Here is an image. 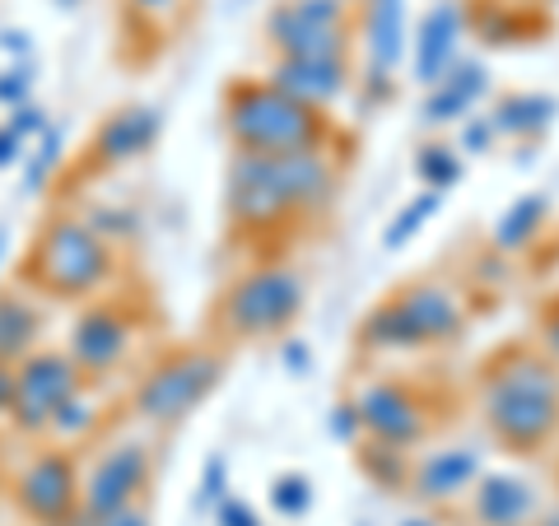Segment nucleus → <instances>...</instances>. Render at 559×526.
I'll return each mask as SVG.
<instances>
[{"label":"nucleus","mask_w":559,"mask_h":526,"mask_svg":"<svg viewBox=\"0 0 559 526\" xmlns=\"http://www.w3.org/2000/svg\"><path fill=\"white\" fill-rule=\"evenodd\" d=\"M345 159L336 145L304 154H229L224 219L238 238H280L289 224L318 219L341 196Z\"/></svg>","instance_id":"obj_1"},{"label":"nucleus","mask_w":559,"mask_h":526,"mask_svg":"<svg viewBox=\"0 0 559 526\" xmlns=\"http://www.w3.org/2000/svg\"><path fill=\"white\" fill-rule=\"evenodd\" d=\"M480 415L513 457H536L559 433V359L540 345H509L480 373Z\"/></svg>","instance_id":"obj_2"},{"label":"nucleus","mask_w":559,"mask_h":526,"mask_svg":"<svg viewBox=\"0 0 559 526\" xmlns=\"http://www.w3.org/2000/svg\"><path fill=\"white\" fill-rule=\"evenodd\" d=\"M224 140L234 154H304L336 145V121L322 108H308L266 75L229 80L219 103Z\"/></svg>","instance_id":"obj_3"},{"label":"nucleus","mask_w":559,"mask_h":526,"mask_svg":"<svg viewBox=\"0 0 559 526\" xmlns=\"http://www.w3.org/2000/svg\"><path fill=\"white\" fill-rule=\"evenodd\" d=\"M20 279L38 289L43 298L90 303V298L108 294V285L117 279V248L84 215L57 210L33 234Z\"/></svg>","instance_id":"obj_4"},{"label":"nucleus","mask_w":559,"mask_h":526,"mask_svg":"<svg viewBox=\"0 0 559 526\" xmlns=\"http://www.w3.org/2000/svg\"><path fill=\"white\" fill-rule=\"evenodd\" d=\"M466 331V298L443 279H411L369 308L359 322V349L369 355H429Z\"/></svg>","instance_id":"obj_5"},{"label":"nucleus","mask_w":559,"mask_h":526,"mask_svg":"<svg viewBox=\"0 0 559 526\" xmlns=\"http://www.w3.org/2000/svg\"><path fill=\"white\" fill-rule=\"evenodd\" d=\"M304 303H308V285L299 266L285 256H266L224 285L215 303V331L234 345L280 340L304 318Z\"/></svg>","instance_id":"obj_6"},{"label":"nucleus","mask_w":559,"mask_h":526,"mask_svg":"<svg viewBox=\"0 0 559 526\" xmlns=\"http://www.w3.org/2000/svg\"><path fill=\"white\" fill-rule=\"evenodd\" d=\"M224 382V355L215 345H178L154 359L131 387V415L150 429H173L201 410Z\"/></svg>","instance_id":"obj_7"},{"label":"nucleus","mask_w":559,"mask_h":526,"mask_svg":"<svg viewBox=\"0 0 559 526\" xmlns=\"http://www.w3.org/2000/svg\"><path fill=\"white\" fill-rule=\"evenodd\" d=\"M261 38L271 57H349L355 0H275Z\"/></svg>","instance_id":"obj_8"},{"label":"nucleus","mask_w":559,"mask_h":526,"mask_svg":"<svg viewBox=\"0 0 559 526\" xmlns=\"http://www.w3.org/2000/svg\"><path fill=\"white\" fill-rule=\"evenodd\" d=\"M411 5L406 0H359L355 38L364 47V65L355 70V89L369 108L396 94V70L411 57Z\"/></svg>","instance_id":"obj_9"},{"label":"nucleus","mask_w":559,"mask_h":526,"mask_svg":"<svg viewBox=\"0 0 559 526\" xmlns=\"http://www.w3.org/2000/svg\"><path fill=\"white\" fill-rule=\"evenodd\" d=\"M75 359L66 349H33L24 363H14V401H10V429L20 438H47L51 419L70 396L84 387Z\"/></svg>","instance_id":"obj_10"},{"label":"nucleus","mask_w":559,"mask_h":526,"mask_svg":"<svg viewBox=\"0 0 559 526\" xmlns=\"http://www.w3.org/2000/svg\"><path fill=\"white\" fill-rule=\"evenodd\" d=\"M135 336H140L135 312L127 303H117V298L98 294L75 312V322H70L66 355L75 359V368L90 382H108V378H117L121 368H127L131 349H135Z\"/></svg>","instance_id":"obj_11"},{"label":"nucleus","mask_w":559,"mask_h":526,"mask_svg":"<svg viewBox=\"0 0 559 526\" xmlns=\"http://www.w3.org/2000/svg\"><path fill=\"white\" fill-rule=\"evenodd\" d=\"M80 485L84 466L75 447H38L14 476V507L33 526H75L80 522Z\"/></svg>","instance_id":"obj_12"},{"label":"nucleus","mask_w":559,"mask_h":526,"mask_svg":"<svg viewBox=\"0 0 559 526\" xmlns=\"http://www.w3.org/2000/svg\"><path fill=\"white\" fill-rule=\"evenodd\" d=\"M150 485H154V447L145 438H117V443L98 447L94 462L84 466L80 517H103L127 503L150 499Z\"/></svg>","instance_id":"obj_13"},{"label":"nucleus","mask_w":559,"mask_h":526,"mask_svg":"<svg viewBox=\"0 0 559 526\" xmlns=\"http://www.w3.org/2000/svg\"><path fill=\"white\" fill-rule=\"evenodd\" d=\"M359 410V429L369 443H388L401 452H419V443L433 429V410L429 401L419 396L415 382L406 378H373L349 396Z\"/></svg>","instance_id":"obj_14"},{"label":"nucleus","mask_w":559,"mask_h":526,"mask_svg":"<svg viewBox=\"0 0 559 526\" xmlns=\"http://www.w3.org/2000/svg\"><path fill=\"white\" fill-rule=\"evenodd\" d=\"M480 476H485V452L476 443H466V438H457V443L415 452L406 494L419 499L425 507H457L466 503V494L476 489Z\"/></svg>","instance_id":"obj_15"},{"label":"nucleus","mask_w":559,"mask_h":526,"mask_svg":"<svg viewBox=\"0 0 559 526\" xmlns=\"http://www.w3.org/2000/svg\"><path fill=\"white\" fill-rule=\"evenodd\" d=\"M466 5L462 0H433L411 28V80L419 89L439 84L452 65L462 61V38H466Z\"/></svg>","instance_id":"obj_16"},{"label":"nucleus","mask_w":559,"mask_h":526,"mask_svg":"<svg viewBox=\"0 0 559 526\" xmlns=\"http://www.w3.org/2000/svg\"><path fill=\"white\" fill-rule=\"evenodd\" d=\"M266 80L280 84L308 108L331 112L345 94H355V61L349 57H271Z\"/></svg>","instance_id":"obj_17"},{"label":"nucleus","mask_w":559,"mask_h":526,"mask_svg":"<svg viewBox=\"0 0 559 526\" xmlns=\"http://www.w3.org/2000/svg\"><path fill=\"white\" fill-rule=\"evenodd\" d=\"M466 507H471V522L476 526H536L540 522V489L532 476L522 470H489L476 480V489L466 494Z\"/></svg>","instance_id":"obj_18"},{"label":"nucleus","mask_w":559,"mask_h":526,"mask_svg":"<svg viewBox=\"0 0 559 526\" xmlns=\"http://www.w3.org/2000/svg\"><path fill=\"white\" fill-rule=\"evenodd\" d=\"M164 117L150 103H127L98 121V131L90 135V164L94 168H131L135 159L159 145Z\"/></svg>","instance_id":"obj_19"},{"label":"nucleus","mask_w":559,"mask_h":526,"mask_svg":"<svg viewBox=\"0 0 559 526\" xmlns=\"http://www.w3.org/2000/svg\"><path fill=\"white\" fill-rule=\"evenodd\" d=\"M485 98H489V65L480 57H462L439 84L425 89L419 121L425 127H462L471 112H480Z\"/></svg>","instance_id":"obj_20"},{"label":"nucleus","mask_w":559,"mask_h":526,"mask_svg":"<svg viewBox=\"0 0 559 526\" xmlns=\"http://www.w3.org/2000/svg\"><path fill=\"white\" fill-rule=\"evenodd\" d=\"M47 331V303L33 285H5L0 289V363H24L33 349H43Z\"/></svg>","instance_id":"obj_21"},{"label":"nucleus","mask_w":559,"mask_h":526,"mask_svg":"<svg viewBox=\"0 0 559 526\" xmlns=\"http://www.w3.org/2000/svg\"><path fill=\"white\" fill-rule=\"evenodd\" d=\"M559 117V98L540 94V89H509L503 98H495L489 121H495L499 140H513V145H532L540 140Z\"/></svg>","instance_id":"obj_22"},{"label":"nucleus","mask_w":559,"mask_h":526,"mask_svg":"<svg viewBox=\"0 0 559 526\" xmlns=\"http://www.w3.org/2000/svg\"><path fill=\"white\" fill-rule=\"evenodd\" d=\"M546 219H550V196L546 191H527V196H518L509 201L495 215V229H489V248L503 252V256H518V252H527L532 242L540 238V229H546Z\"/></svg>","instance_id":"obj_23"},{"label":"nucleus","mask_w":559,"mask_h":526,"mask_svg":"<svg viewBox=\"0 0 559 526\" xmlns=\"http://www.w3.org/2000/svg\"><path fill=\"white\" fill-rule=\"evenodd\" d=\"M98 425H103V401L94 392V382H84V387L57 410L47 438L51 443H61V447H80V443H90V438L98 433Z\"/></svg>","instance_id":"obj_24"},{"label":"nucleus","mask_w":559,"mask_h":526,"mask_svg":"<svg viewBox=\"0 0 559 526\" xmlns=\"http://www.w3.org/2000/svg\"><path fill=\"white\" fill-rule=\"evenodd\" d=\"M439 210H443V191L419 187L415 196L388 219V229H382V252H406L411 242L433 224V215H439Z\"/></svg>","instance_id":"obj_25"},{"label":"nucleus","mask_w":559,"mask_h":526,"mask_svg":"<svg viewBox=\"0 0 559 526\" xmlns=\"http://www.w3.org/2000/svg\"><path fill=\"white\" fill-rule=\"evenodd\" d=\"M411 457H415V452H401V447H388V443H369V438H359V443H355V462L364 470V480L378 485L382 494H396V489H406Z\"/></svg>","instance_id":"obj_26"},{"label":"nucleus","mask_w":559,"mask_h":526,"mask_svg":"<svg viewBox=\"0 0 559 526\" xmlns=\"http://www.w3.org/2000/svg\"><path fill=\"white\" fill-rule=\"evenodd\" d=\"M66 159V131L61 127H47L38 140L28 145L24 164H20V182H24V196H43L57 178V168Z\"/></svg>","instance_id":"obj_27"},{"label":"nucleus","mask_w":559,"mask_h":526,"mask_svg":"<svg viewBox=\"0 0 559 526\" xmlns=\"http://www.w3.org/2000/svg\"><path fill=\"white\" fill-rule=\"evenodd\" d=\"M462 172H466V159H462V150L457 145H443V140H429V145H419L415 154V178L419 187H429V191H448L462 182Z\"/></svg>","instance_id":"obj_28"},{"label":"nucleus","mask_w":559,"mask_h":526,"mask_svg":"<svg viewBox=\"0 0 559 526\" xmlns=\"http://www.w3.org/2000/svg\"><path fill=\"white\" fill-rule=\"evenodd\" d=\"M266 503L280 522H304L312 513V503H318V489H312L304 470H280L266 489Z\"/></svg>","instance_id":"obj_29"},{"label":"nucleus","mask_w":559,"mask_h":526,"mask_svg":"<svg viewBox=\"0 0 559 526\" xmlns=\"http://www.w3.org/2000/svg\"><path fill=\"white\" fill-rule=\"evenodd\" d=\"M224 499H229V457H224V452H210L205 466H201V476H197V494H191V507L215 517V507Z\"/></svg>","instance_id":"obj_30"},{"label":"nucleus","mask_w":559,"mask_h":526,"mask_svg":"<svg viewBox=\"0 0 559 526\" xmlns=\"http://www.w3.org/2000/svg\"><path fill=\"white\" fill-rule=\"evenodd\" d=\"M84 219L94 224V229L112 242V248H121L127 238H135V229H140V215L131 205H108V201H98V205H90V210H80Z\"/></svg>","instance_id":"obj_31"},{"label":"nucleus","mask_w":559,"mask_h":526,"mask_svg":"<svg viewBox=\"0 0 559 526\" xmlns=\"http://www.w3.org/2000/svg\"><path fill=\"white\" fill-rule=\"evenodd\" d=\"M495 145H499V131H495V121H489V112H471L457 127V150L471 154V159H476V154H489Z\"/></svg>","instance_id":"obj_32"},{"label":"nucleus","mask_w":559,"mask_h":526,"mask_svg":"<svg viewBox=\"0 0 559 526\" xmlns=\"http://www.w3.org/2000/svg\"><path fill=\"white\" fill-rule=\"evenodd\" d=\"M33 61H14L0 70V108H14V103H28L33 98Z\"/></svg>","instance_id":"obj_33"},{"label":"nucleus","mask_w":559,"mask_h":526,"mask_svg":"<svg viewBox=\"0 0 559 526\" xmlns=\"http://www.w3.org/2000/svg\"><path fill=\"white\" fill-rule=\"evenodd\" d=\"M326 429H331V438L336 443H345V447H355L359 438H364V429H359V410H355V401H336V406L326 410Z\"/></svg>","instance_id":"obj_34"},{"label":"nucleus","mask_w":559,"mask_h":526,"mask_svg":"<svg viewBox=\"0 0 559 526\" xmlns=\"http://www.w3.org/2000/svg\"><path fill=\"white\" fill-rule=\"evenodd\" d=\"M5 127H14V131H20L24 140H28V145H33V140H38L47 127H51V121H47V108H43V103H14V108H10V117H5Z\"/></svg>","instance_id":"obj_35"},{"label":"nucleus","mask_w":559,"mask_h":526,"mask_svg":"<svg viewBox=\"0 0 559 526\" xmlns=\"http://www.w3.org/2000/svg\"><path fill=\"white\" fill-rule=\"evenodd\" d=\"M75 526H154V522H150V503L140 499V503L117 507V513H103V517H80Z\"/></svg>","instance_id":"obj_36"},{"label":"nucleus","mask_w":559,"mask_h":526,"mask_svg":"<svg viewBox=\"0 0 559 526\" xmlns=\"http://www.w3.org/2000/svg\"><path fill=\"white\" fill-rule=\"evenodd\" d=\"M280 363H285V373H289V378H308V368H312V349H308V340H299V336H280Z\"/></svg>","instance_id":"obj_37"},{"label":"nucleus","mask_w":559,"mask_h":526,"mask_svg":"<svg viewBox=\"0 0 559 526\" xmlns=\"http://www.w3.org/2000/svg\"><path fill=\"white\" fill-rule=\"evenodd\" d=\"M215 526H266V522H261V513H257L248 499H234L229 494V499L215 507Z\"/></svg>","instance_id":"obj_38"},{"label":"nucleus","mask_w":559,"mask_h":526,"mask_svg":"<svg viewBox=\"0 0 559 526\" xmlns=\"http://www.w3.org/2000/svg\"><path fill=\"white\" fill-rule=\"evenodd\" d=\"M536 331H540V349H546L550 359H559V294L550 298L546 308H540V318H536Z\"/></svg>","instance_id":"obj_39"},{"label":"nucleus","mask_w":559,"mask_h":526,"mask_svg":"<svg viewBox=\"0 0 559 526\" xmlns=\"http://www.w3.org/2000/svg\"><path fill=\"white\" fill-rule=\"evenodd\" d=\"M24 154H28V140L14 131V127H5V121H0V168H20Z\"/></svg>","instance_id":"obj_40"},{"label":"nucleus","mask_w":559,"mask_h":526,"mask_svg":"<svg viewBox=\"0 0 559 526\" xmlns=\"http://www.w3.org/2000/svg\"><path fill=\"white\" fill-rule=\"evenodd\" d=\"M127 5L140 14V20H150V24H164V20H173V14H178V5H182V0H127Z\"/></svg>","instance_id":"obj_41"},{"label":"nucleus","mask_w":559,"mask_h":526,"mask_svg":"<svg viewBox=\"0 0 559 526\" xmlns=\"http://www.w3.org/2000/svg\"><path fill=\"white\" fill-rule=\"evenodd\" d=\"M0 51H10L14 61H28V51H33L28 28H5V33H0Z\"/></svg>","instance_id":"obj_42"},{"label":"nucleus","mask_w":559,"mask_h":526,"mask_svg":"<svg viewBox=\"0 0 559 526\" xmlns=\"http://www.w3.org/2000/svg\"><path fill=\"white\" fill-rule=\"evenodd\" d=\"M10 401H14V363H0V425H10Z\"/></svg>","instance_id":"obj_43"},{"label":"nucleus","mask_w":559,"mask_h":526,"mask_svg":"<svg viewBox=\"0 0 559 526\" xmlns=\"http://www.w3.org/2000/svg\"><path fill=\"white\" fill-rule=\"evenodd\" d=\"M401 526H439V522L425 517V513H411V517H401Z\"/></svg>","instance_id":"obj_44"},{"label":"nucleus","mask_w":559,"mask_h":526,"mask_svg":"<svg viewBox=\"0 0 559 526\" xmlns=\"http://www.w3.org/2000/svg\"><path fill=\"white\" fill-rule=\"evenodd\" d=\"M5 256H10V229L0 224V266H5Z\"/></svg>","instance_id":"obj_45"},{"label":"nucleus","mask_w":559,"mask_h":526,"mask_svg":"<svg viewBox=\"0 0 559 526\" xmlns=\"http://www.w3.org/2000/svg\"><path fill=\"white\" fill-rule=\"evenodd\" d=\"M355 526H373V522H355Z\"/></svg>","instance_id":"obj_46"},{"label":"nucleus","mask_w":559,"mask_h":526,"mask_svg":"<svg viewBox=\"0 0 559 526\" xmlns=\"http://www.w3.org/2000/svg\"><path fill=\"white\" fill-rule=\"evenodd\" d=\"M546 5H555V0H546Z\"/></svg>","instance_id":"obj_47"}]
</instances>
